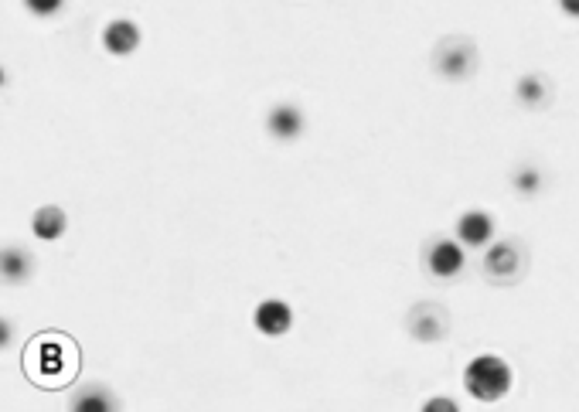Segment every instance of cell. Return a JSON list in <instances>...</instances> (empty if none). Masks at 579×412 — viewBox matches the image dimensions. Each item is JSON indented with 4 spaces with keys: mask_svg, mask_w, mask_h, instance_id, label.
<instances>
[{
    "mask_svg": "<svg viewBox=\"0 0 579 412\" xmlns=\"http://www.w3.org/2000/svg\"><path fill=\"white\" fill-rule=\"evenodd\" d=\"M460 406L453 399H447V395H436V399H430L423 406V412H457Z\"/></svg>",
    "mask_w": 579,
    "mask_h": 412,
    "instance_id": "obj_17",
    "label": "cell"
},
{
    "mask_svg": "<svg viewBox=\"0 0 579 412\" xmlns=\"http://www.w3.org/2000/svg\"><path fill=\"white\" fill-rule=\"evenodd\" d=\"M528 273V252L518 239H501L491 242L484 252V276L498 287H511Z\"/></svg>",
    "mask_w": 579,
    "mask_h": 412,
    "instance_id": "obj_4",
    "label": "cell"
},
{
    "mask_svg": "<svg viewBox=\"0 0 579 412\" xmlns=\"http://www.w3.org/2000/svg\"><path fill=\"white\" fill-rule=\"evenodd\" d=\"M542 184H545L542 171H539V167H532V164L518 167V171L511 174V188H515L522 198H535L542 191Z\"/></svg>",
    "mask_w": 579,
    "mask_h": 412,
    "instance_id": "obj_15",
    "label": "cell"
},
{
    "mask_svg": "<svg viewBox=\"0 0 579 412\" xmlns=\"http://www.w3.org/2000/svg\"><path fill=\"white\" fill-rule=\"evenodd\" d=\"M511 365L501 355H477L464 372V389L477 402H501L511 392Z\"/></svg>",
    "mask_w": 579,
    "mask_h": 412,
    "instance_id": "obj_2",
    "label": "cell"
},
{
    "mask_svg": "<svg viewBox=\"0 0 579 412\" xmlns=\"http://www.w3.org/2000/svg\"><path fill=\"white\" fill-rule=\"evenodd\" d=\"M515 96H518V103H522L525 109H545V106H549V99H552V82L545 79V75H539V72L522 75V79H518V86H515Z\"/></svg>",
    "mask_w": 579,
    "mask_h": 412,
    "instance_id": "obj_12",
    "label": "cell"
},
{
    "mask_svg": "<svg viewBox=\"0 0 579 412\" xmlns=\"http://www.w3.org/2000/svg\"><path fill=\"white\" fill-rule=\"evenodd\" d=\"M140 41H144V35H140V28L130 18H116L103 28V48L113 58L133 55L140 48Z\"/></svg>",
    "mask_w": 579,
    "mask_h": 412,
    "instance_id": "obj_10",
    "label": "cell"
},
{
    "mask_svg": "<svg viewBox=\"0 0 579 412\" xmlns=\"http://www.w3.org/2000/svg\"><path fill=\"white\" fill-rule=\"evenodd\" d=\"M477 65H481V55H477V45L467 35H447L443 41H436L433 48V72L447 82H467L477 75Z\"/></svg>",
    "mask_w": 579,
    "mask_h": 412,
    "instance_id": "obj_3",
    "label": "cell"
},
{
    "mask_svg": "<svg viewBox=\"0 0 579 412\" xmlns=\"http://www.w3.org/2000/svg\"><path fill=\"white\" fill-rule=\"evenodd\" d=\"M253 324L259 334H266V338H283V334L293 327V307L287 300L270 297L253 310Z\"/></svg>",
    "mask_w": 579,
    "mask_h": 412,
    "instance_id": "obj_7",
    "label": "cell"
},
{
    "mask_svg": "<svg viewBox=\"0 0 579 412\" xmlns=\"http://www.w3.org/2000/svg\"><path fill=\"white\" fill-rule=\"evenodd\" d=\"M65 229H69V215H65V208H58V205H45L31 215V232H35L41 242L62 239Z\"/></svg>",
    "mask_w": 579,
    "mask_h": 412,
    "instance_id": "obj_11",
    "label": "cell"
},
{
    "mask_svg": "<svg viewBox=\"0 0 579 412\" xmlns=\"http://www.w3.org/2000/svg\"><path fill=\"white\" fill-rule=\"evenodd\" d=\"M464 246L460 239H436L430 249H426V269L436 276V280H453V276L464 269Z\"/></svg>",
    "mask_w": 579,
    "mask_h": 412,
    "instance_id": "obj_6",
    "label": "cell"
},
{
    "mask_svg": "<svg viewBox=\"0 0 579 412\" xmlns=\"http://www.w3.org/2000/svg\"><path fill=\"white\" fill-rule=\"evenodd\" d=\"M72 409L75 412H113V409H120V399H116L113 392H106L103 385H92V389L75 395Z\"/></svg>",
    "mask_w": 579,
    "mask_h": 412,
    "instance_id": "obj_14",
    "label": "cell"
},
{
    "mask_svg": "<svg viewBox=\"0 0 579 412\" xmlns=\"http://www.w3.org/2000/svg\"><path fill=\"white\" fill-rule=\"evenodd\" d=\"M0 269H4L7 283H24L31 273H35V259H31V252H24L21 246H7L4 259H0Z\"/></svg>",
    "mask_w": 579,
    "mask_h": 412,
    "instance_id": "obj_13",
    "label": "cell"
},
{
    "mask_svg": "<svg viewBox=\"0 0 579 412\" xmlns=\"http://www.w3.org/2000/svg\"><path fill=\"white\" fill-rule=\"evenodd\" d=\"M457 239L464 249H484L491 246L494 239V218L488 212H481V208H471V212L460 215L457 222Z\"/></svg>",
    "mask_w": 579,
    "mask_h": 412,
    "instance_id": "obj_9",
    "label": "cell"
},
{
    "mask_svg": "<svg viewBox=\"0 0 579 412\" xmlns=\"http://www.w3.org/2000/svg\"><path fill=\"white\" fill-rule=\"evenodd\" d=\"M406 324L416 341H426V344L443 341L450 334V310L443 304H433V300H423V304L409 310Z\"/></svg>",
    "mask_w": 579,
    "mask_h": 412,
    "instance_id": "obj_5",
    "label": "cell"
},
{
    "mask_svg": "<svg viewBox=\"0 0 579 412\" xmlns=\"http://www.w3.org/2000/svg\"><path fill=\"white\" fill-rule=\"evenodd\" d=\"M75 348L69 338H58V334H41L38 341L28 344V355H24V368L35 382L55 389L58 382H69L75 375Z\"/></svg>",
    "mask_w": 579,
    "mask_h": 412,
    "instance_id": "obj_1",
    "label": "cell"
},
{
    "mask_svg": "<svg viewBox=\"0 0 579 412\" xmlns=\"http://www.w3.org/2000/svg\"><path fill=\"white\" fill-rule=\"evenodd\" d=\"M266 130H270V137L280 140V144H293V140L307 130V120H304V113H300V106L276 103L270 109V116H266Z\"/></svg>",
    "mask_w": 579,
    "mask_h": 412,
    "instance_id": "obj_8",
    "label": "cell"
},
{
    "mask_svg": "<svg viewBox=\"0 0 579 412\" xmlns=\"http://www.w3.org/2000/svg\"><path fill=\"white\" fill-rule=\"evenodd\" d=\"M559 7H562V14H569V18L579 21V0H559Z\"/></svg>",
    "mask_w": 579,
    "mask_h": 412,
    "instance_id": "obj_18",
    "label": "cell"
},
{
    "mask_svg": "<svg viewBox=\"0 0 579 412\" xmlns=\"http://www.w3.org/2000/svg\"><path fill=\"white\" fill-rule=\"evenodd\" d=\"M24 7H28L35 18H55L65 7V0H24Z\"/></svg>",
    "mask_w": 579,
    "mask_h": 412,
    "instance_id": "obj_16",
    "label": "cell"
}]
</instances>
